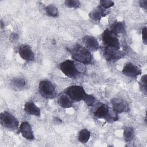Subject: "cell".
Segmentation results:
<instances>
[{
    "instance_id": "cell-1",
    "label": "cell",
    "mask_w": 147,
    "mask_h": 147,
    "mask_svg": "<svg viewBox=\"0 0 147 147\" xmlns=\"http://www.w3.org/2000/svg\"><path fill=\"white\" fill-rule=\"evenodd\" d=\"M73 59L83 64L92 62V57L90 51L86 48L77 44L68 49Z\"/></svg>"
},
{
    "instance_id": "cell-2",
    "label": "cell",
    "mask_w": 147,
    "mask_h": 147,
    "mask_svg": "<svg viewBox=\"0 0 147 147\" xmlns=\"http://www.w3.org/2000/svg\"><path fill=\"white\" fill-rule=\"evenodd\" d=\"M94 116L98 119H104L109 123H112L118 119V114L113 109L110 110L107 105L101 103L94 112Z\"/></svg>"
},
{
    "instance_id": "cell-3",
    "label": "cell",
    "mask_w": 147,
    "mask_h": 147,
    "mask_svg": "<svg viewBox=\"0 0 147 147\" xmlns=\"http://www.w3.org/2000/svg\"><path fill=\"white\" fill-rule=\"evenodd\" d=\"M60 69L67 77L75 78L80 74L79 69V64H76L74 61L66 60L60 64Z\"/></svg>"
},
{
    "instance_id": "cell-4",
    "label": "cell",
    "mask_w": 147,
    "mask_h": 147,
    "mask_svg": "<svg viewBox=\"0 0 147 147\" xmlns=\"http://www.w3.org/2000/svg\"><path fill=\"white\" fill-rule=\"evenodd\" d=\"M64 93L66 94L74 102H78L83 100L87 95L84 88L80 86H69L65 89Z\"/></svg>"
},
{
    "instance_id": "cell-5",
    "label": "cell",
    "mask_w": 147,
    "mask_h": 147,
    "mask_svg": "<svg viewBox=\"0 0 147 147\" xmlns=\"http://www.w3.org/2000/svg\"><path fill=\"white\" fill-rule=\"evenodd\" d=\"M0 121L1 125L7 129L13 130L18 129V120L13 114L7 111H4L1 113Z\"/></svg>"
},
{
    "instance_id": "cell-6",
    "label": "cell",
    "mask_w": 147,
    "mask_h": 147,
    "mask_svg": "<svg viewBox=\"0 0 147 147\" xmlns=\"http://www.w3.org/2000/svg\"><path fill=\"white\" fill-rule=\"evenodd\" d=\"M38 91L40 95L46 99H52L56 95V88L52 83L45 80L40 82L38 86Z\"/></svg>"
},
{
    "instance_id": "cell-7",
    "label": "cell",
    "mask_w": 147,
    "mask_h": 147,
    "mask_svg": "<svg viewBox=\"0 0 147 147\" xmlns=\"http://www.w3.org/2000/svg\"><path fill=\"white\" fill-rule=\"evenodd\" d=\"M102 40L106 47L115 48L117 49L120 48V43L117 35L111 32L109 29H105L102 34Z\"/></svg>"
},
{
    "instance_id": "cell-8",
    "label": "cell",
    "mask_w": 147,
    "mask_h": 147,
    "mask_svg": "<svg viewBox=\"0 0 147 147\" xmlns=\"http://www.w3.org/2000/svg\"><path fill=\"white\" fill-rule=\"evenodd\" d=\"M103 55L107 61L114 62L121 59L124 56V54L119 49L113 47H105L103 49Z\"/></svg>"
},
{
    "instance_id": "cell-9",
    "label": "cell",
    "mask_w": 147,
    "mask_h": 147,
    "mask_svg": "<svg viewBox=\"0 0 147 147\" xmlns=\"http://www.w3.org/2000/svg\"><path fill=\"white\" fill-rule=\"evenodd\" d=\"M110 103L112 106V109L117 114L125 113L129 111L128 103L126 101L121 98H114L111 99Z\"/></svg>"
},
{
    "instance_id": "cell-10",
    "label": "cell",
    "mask_w": 147,
    "mask_h": 147,
    "mask_svg": "<svg viewBox=\"0 0 147 147\" xmlns=\"http://www.w3.org/2000/svg\"><path fill=\"white\" fill-rule=\"evenodd\" d=\"M122 72L124 75L132 78H136L142 73L140 67L130 62L126 63L124 65Z\"/></svg>"
},
{
    "instance_id": "cell-11",
    "label": "cell",
    "mask_w": 147,
    "mask_h": 147,
    "mask_svg": "<svg viewBox=\"0 0 147 147\" xmlns=\"http://www.w3.org/2000/svg\"><path fill=\"white\" fill-rule=\"evenodd\" d=\"M18 53L20 57L25 61H32L34 58V53L31 47L26 44H22L20 46Z\"/></svg>"
},
{
    "instance_id": "cell-12",
    "label": "cell",
    "mask_w": 147,
    "mask_h": 147,
    "mask_svg": "<svg viewBox=\"0 0 147 147\" xmlns=\"http://www.w3.org/2000/svg\"><path fill=\"white\" fill-rule=\"evenodd\" d=\"M19 131L21 133L22 137L29 140L34 139V136L29 123L27 121H24L21 123L19 127Z\"/></svg>"
},
{
    "instance_id": "cell-13",
    "label": "cell",
    "mask_w": 147,
    "mask_h": 147,
    "mask_svg": "<svg viewBox=\"0 0 147 147\" xmlns=\"http://www.w3.org/2000/svg\"><path fill=\"white\" fill-rule=\"evenodd\" d=\"M107 9H105L101 6L99 5L90 12L88 16L93 21H99L102 17H105L108 14L109 11H107Z\"/></svg>"
},
{
    "instance_id": "cell-14",
    "label": "cell",
    "mask_w": 147,
    "mask_h": 147,
    "mask_svg": "<svg viewBox=\"0 0 147 147\" xmlns=\"http://www.w3.org/2000/svg\"><path fill=\"white\" fill-rule=\"evenodd\" d=\"M24 109L25 111L32 115L40 117L41 114V110L40 109L37 107L36 104L32 100L26 102L24 105Z\"/></svg>"
},
{
    "instance_id": "cell-15",
    "label": "cell",
    "mask_w": 147,
    "mask_h": 147,
    "mask_svg": "<svg viewBox=\"0 0 147 147\" xmlns=\"http://www.w3.org/2000/svg\"><path fill=\"white\" fill-rule=\"evenodd\" d=\"M83 42L86 48L89 51H95L99 47V42L96 38L92 36H86L83 38Z\"/></svg>"
},
{
    "instance_id": "cell-16",
    "label": "cell",
    "mask_w": 147,
    "mask_h": 147,
    "mask_svg": "<svg viewBox=\"0 0 147 147\" xmlns=\"http://www.w3.org/2000/svg\"><path fill=\"white\" fill-rule=\"evenodd\" d=\"M57 102L60 106L67 109L72 107V101L66 94H61L57 98Z\"/></svg>"
},
{
    "instance_id": "cell-17",
    "label": "cell",
    "mask_w": 147,
    "mask_h": 147,
    "mask_svg": "<svg viewBox=\"0 0 147 147\" xmlns=\"http://www.w3.org/2000/svg\"><path fill=\"white\" fill-rule=\"evenodd\" d=\"M109 30L116 35L124 33L126 32V25L123 22L116 21L110 26Z\"/></svg>"
},
{
    "instance_id": "cell-18",
    "label": "cell",
    "mask_w": 147,
    "mask_h": 147,
    "mask_svg": "<svg viewBox=\"0 0 147 147\" xmlns=\"http://www.w3.org/2000/svg\"><path fill=\"white\" fill-rule=\"evenodd\" d=\"M91 133L86 129H82L78 133V140L82 144L87 143L90 138Z\"/></svg>"
},
{
    "instance_id": "cell-19",
    "label": "cell",
    "mask_w": 147,
    "mask_h": 147,
    "mask_svg": "<svg viewBox=\"0 0 147 147\" xmlns=\"http://www.w3.org/2000/svg\"><path fill=\"white\" fill-rule=\"evenodd\" d=\"M123 136L126 142L131 141L134 137V129L131 127H125L123 129Z\"/></svg>"
},
{
    "instance_id": "cell-20",
    "label": "cell",
    "mask_w": 147,
    "mask_h": 147,
    "mask_svg": "<svg viewBox=\"0 0 147 147\" xmlns=\"http://www.w3.org/2000/svg\"><path fill=\"white\" fill-rule=\"evenodd\" d=\"M11 85L14 88L21 90L26 86V82L23 78H15L11 80Z\"/></svg>"
},
{
    "instance_id": "cell-21",
    "label": "cell",
    "mask_w": 147,
    "mask_h": 147,
    "mask_svg": "<svg viewBox=\"0 0 147 147\" xmlns=\"http://www.w3.org/2000/svg\"><path fill=\"white\" fill-rule=\"evenodd\" d=\"M45 10L47 13L51 17H57L58 16L57 8L53 4H49L45 7Z\"/></svg>"
},
{
    "instance_id": "cell-22",
    "label": "cell",
    "mask_w": 147,
    "mask_h": 147,
    "mask_svg": "<svg viewBox=\"0 0 147 147\" xmlns=\"http://www.w3.org/2000/svg\"><path fill=\"white\" fill-rule=\"evenodd\" d=\"M64 3L65 5L69 8L78 9L80 6V2L78 0H67Z\"/></svg>"
},
{
    "instance_id": "cell-23",
    "label": "cell",
    "mask_w": 147,
    "mask_h": 147,
    "mask_svg": "<svg viewBox=\"0 0 147 147\" xmlns=\"http://www.w3.org/2000/svg\"><path fill=\"white\" fill-rule=\"evenodd\" d=\"M140 87L141 91L144 92L145 94H146V75H143L139 82Z\"/></svg>"
},
{
    "instance_id": "cell-24",
    "label": "cell",
    "mask_w": 147,
    "mask_h": 147,
    "mask_svg": "<svg viewBox=\"0 0 147 147\" xmlns=\"http://www.w3.org/2000/svg\"><path fill=\"white\" fill-rule=\"evenodd\" d=\"M84 103L88 106H92L95 102V98L90 94H87L86 95L83 99Z\"/></svg>"
},
{
    "instance_id": "cell-25",
    "label": "cell",
    "mask_w": 147,
    "mask_h": 147,
    "mask_svg": "<svg viewBox=\"0 0 147 147\" xmlns=\"http://www.w3.org/2000/svg\"><path fill=\"white\" fill-rule=\"evenodd\" d=\"M99 5L105 9H108L114 5V2L110 0H101Z\"/></svg>"
},
{
    "instance_id": "cell-26",
    "label": "cell",
    "mask_w": 147,
    "mask_h": 147,
    "mask_svg": "<svg viewBox=\"0 0 147 147\" xmlns=\"http://www.w3.org/2000/svg\"><path fill=\"white\" fill-rule=\"evenodd\" d=\"M146 32H147V29H146V27L145 26L144 28H142V31H141V33H142V39L143 41V42L145 45H146L147 43V36H146Z\"/></svg>"
},
{
    "instance_id": "cell-27",
    "label": "cell",
    "mask_w": 147,
    "mask_h": 147,
    "mask_svg": "<svg viewBox=\"0 0 147 147\" xmlns=\"http://www.w3.org/2000/svg\"><path fill=\"white\" fill-rule=\"evenodd\" d=\"M139 4L140 6L144 9V10H146L147 9V0H141L139 1Z\"/></svg>"
},
{
    "instance_id": "cell-28",
    "label": "cell",
    "mask_w": 147,
    "mask_h": 147,
    "mask_svg": "<svg viewBox=\"0 0 147 147\" xmlns=\"http://www.w3.org/2000/svg\"><path fill=\"white\" fill-rule=\"evenodd\" d=\"M10 37H11V38L14 41V40H16L18 38V35L17 33H12V34H11Z\"/></svg>"
},
{
    "instance_id": "cell-29",
    "label": "cell",
    "mask_w": 147,
    "mask_h": 147,
    "mask_svg": "<svg viewBox=\"0 0 147 147\" xmlns=\"http://www.w3.org/2000/svg\"><path fill=\"white\" fill-rule=\"evenodd\" d=\"M1 29L3 28V24L2 21H1Z\"/></svg>"
}]
</instances>
